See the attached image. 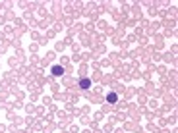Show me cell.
<instances>
[{
  "mask_svg": "<svg viewBox=\"0 0 178 133\" xmlns=\"http://www.w3.org/2000/svg\"><path fill=\"white\" fill-rule=\"evenodd\" d=\"M107 102L116 104L118 102V95H116V93H109V95H107Z\"/></svg>",
  "mask_w": 178,
  "mask_h": 133,
  "instance_id": "2",
  "label": "cell"
},
{
  "mask_svg": "<svg viewBox=\"0 0 178 133\" xmlns=\"http://www.w3.org/2000/svg\"><path fill=\"white\" fill-rule=\"evenodd\" d=\"M80 87L83 89V91H87V89L91 87V79H89V77H83V79L80 81Z\"/></svg>",
  "mask_w": 178,
  "mask_h": 133,
  "instance_id": "3",
  "label": "cell"
},
{
  "mask_svg": "<svg viewBox=\"0 0 178 133\" xmlns=\"http://www.w3.org/2000/svg\"><path fill=\"white\" fill-rule=\"evenodd\" d=\"M51 73L54 75V77H60L62 73H64V68L62 66H52V70H51Z\"/></svg>",
  "mask_w": 178,
  "mask_h": 133,
  "instance_id": "1",
  "label": "cell"
}]
</instances>
